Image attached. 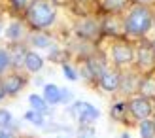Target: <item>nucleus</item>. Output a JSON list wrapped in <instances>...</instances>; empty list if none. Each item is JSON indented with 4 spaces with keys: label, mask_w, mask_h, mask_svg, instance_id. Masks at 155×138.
<instances>
[{
    "label": "nucleus",
    "mask_w": 155,
    "mask_h": 138,
    "mask_svg": "<svg viewBox=\"0 0 155 138\" xmlns=\"http://www.w3.org/2000/svg\"><path fill=\"white\" fill-rule=\"evenodd\" d=\"M28 102H30V106H32V110H36V112H40V113H48V102H45V98H42V97H38V95H30L28 97Z\"/></svg>",
    "instance_id": "obj_17"
},
{
    "label": "nucleus",
    "mask_w": 155,
    "mask_h": 138,
    "mask_svg": "<svg viewBox=\"0 0 155 138\" xmlns=\"http://www.w3.org/2000/svg\"><path fill=\"white\" fill-rule=\"evenodd\" d=\"M57 8L51 0H32L27 8V21L34 28H48L55 23Z\"/></svg>",
    "instance_id": "obj_2"
},
{
    "label": "nucleus",
    "mask_w": 155,
    "mask_h": 138,
    "mask_svg": "<svg viewBox=\"0 0 155 138\" xmlns=\"http://www.w3.org/2000/svg\"><path fill=\"white\" fill-rule=\"evenodd\" d=\"M23 85H25V78H21L19 74L4 76V80H2V87L6 91V95H17L23 89Z\"/></svg>",
    "instance_id": "obj_10"
},
{
    "label": "nucleus",
    "mask_w": 155,
    "mask_h": 138,
    "mask_svg": "<svg viewBox=\"0 0 155 138\" xmlns=\"http://www.w3.org/2000/svg\"><path fill=\"white\" fill-rule=\"evenodd\" d=\"M151 45H153V49H155V40H153V42H151Z\"/></svg>",
    "instance_id": "obj_32"
},
{
    "label": "nucleus",
    "mask_w": 155,
    "mask_h": 138,
    "mask_svg": "<svg viewBox=\"0 0 155 138\" xmlns=\"http://www.w3.org/2000/svg\"><path fill=\"white\" fill-rule=\"evenodd\" d=\"M2 30H4V25H2V21H0V34H2Z\"/></svg>",
    "instance_id": "obj_31"
},
{
    "label": "nucleus",
    "mask_w": 155,
    "mask_h": 138,
    "mask_svg": "<svg viewBox=\"0 0 155 138\" xmlns=\"http://www.w3.org/2000/svg\"><path fill=\"white\" fill-rule=\"evenodd\" d=\"M127 2L129 0H104V10L112 12V13H117V12L127 8Z\"/></svg>",
    "instance_id": "obj_19"
},
{
    "label": "nucleus",
    "mask_w": 155,
    "mask_h": 138,
    "mask_svg": "<svg viewBox=\"0 0 155 138\" xmlns=\"http://www.w3.org/2000/svg\"><path fill=\"white\" fill-rule=\"evenodd\" d=\"M6 97V91H4V87H2V83H0V100Z\"/></svg>",
    "instance_id": "obj_29"
},
{
    "label": "nucleus",
    "mask_w": 155,
    "mask_h": 138,
    "mask_svg": "<svg viewBox=\"0 0 155 138\" xmlns=\"http://www.w3.org/2000/svg\"><path fill=\"white\" fill-rule=\"evenodd\" d=\"M23 36H25V27H23L19 21L12 23V25L6 28V38H8L10 42H19Z\"/></svg>",
    "instance_id": "obj_13"
},
{
    "label": "nucleus",
    "mask_w": 155,
    "mask_h": 138,
    "mask_svg": "<svg viewBox=\"0 0 155 138\" xmlns=\"http://www.w3.org/2000/svg\"><path fill=\"white\" fill-rule=\"evenodd\" d=\"M136 4H142V6H150V4H153L155 0H134Z\"/></svg>",
    "instance_id": "obj_28"
},
{
    "label": "nucleus",
    "mask_w": 155,
    "mask_h": 138,
    "mask_svg": "<svg viewBox=\"0 0 155 138\" xmlns=\"http://www.w3.org/2000/svg\"><path fill=\"white\" fill-rule=\"evenodd\" d=\"M140 136L142 138H155V121L144 119L140 123Z\"/></svg>",
    "instance_id": "obj_18"
},
{
    "label": "nucleus",
    "mask_w": 155,
    "mask_h": 138,
    "mask_svg": "<svg viewBox=\"0 0 155 138\" xmlns=\"http://www.w3.org/2000/svg\"><path fill=\"white\" fill-rule=\"evenodd\" d=\"M63 72H64V76H66L68 80H72V81H74V80H78V74H76V72H74L68 64H63Z\"/></svg>",
    "instance_id": "obj_25"
},
{
    "label": "nucleus",
    "mask_w": 155,
    "mask_h": 138,
    "mask_svg": "<svg viewBox=\"0 0 155 138\" xmlns=\"http://www.w3.org/2000/svg\"><path fill=\"white\" fill-rule=\"evenodd\" d=\"M42 66H44V59L38 55V53L28 51L27 57H25V68H27V70L28 72H40Z\"/></svg>",
    "instance_id": "obj_12"
},
{
    "label": "nucleus",
    "mask_w": 155,
    "mask_h": 138,
    "mask_svg": "<svg viewBox=\"0 0 155 138\" xmlns=\"http://www.w3.org/2000/svg\"><path fill=\"white\" fill-rule=\"evenodd\" d=\"M136 59V53L134 49L130 48L129 44H123V42H117L112 45V61L117 66H125V64H130L133 61Z\"/></svg>",
    "instance_id": "obj_6"
},
{
    "label": "nucleus",
    "mask_w": 155,
    "mask_h": 138,
    "mask_svg": "<svg viewBox=\"0 0 155 138\" xmlns=\"http://www.w3.org/2000/svg\"><path fill=\"white\" fill-rule=\"evenodd\" d=\"M153 27V12L148 6L136 4L127 12L123 19V32L130 38H142Z\"/></svg>",
    "instance_id": "obj_1"
},
{
    "label": "nucleus",
    "mask_w": 155,
    "mask_h": 138,
    "mask_svg": "<svg viewBox=\"0 0 155 138\" xmlns=\"http://www.w3.org/2000/svg\"><path fill=\"white\" fill-rule=\"evenodd\" d=\"M70 113L83 125H91L93 121H97L98 116H100V112L89 102H74L72 108H70Z\"/></svg>",
    "instance_id": "obj_3"
},
{
    "label": "nucleus",
    "mask_w": 155,
    "mask_h": 138,
    "mask_svg": "<svg viewBox=\"0 0 155 138\" xmlns=\"http://www.w3.org/2000/svg\"><path fill=\"white\" fill-rule=\"evenodd\" d=\"M30 44L34 45V48H44V49H48L49 45H51V38L48 34H44V32H34L32 36H30Z\"/></svg>",
    "instance_id": "obj_16"
},
{
    "label": "nucleus",
    "mask_w": 155,
    "mask_h": 138,
    "mask_svg": "<svg viewBox=\"0 0 155 138\" xmlns=\"http://www.w3.org/2000/svg\"><path fill=\"white\" fill-rule=\"evenodd\" d=\"M136 63L142 72H150L155 68V49L151 44H140L136 49Z\"/></svg>",
    "instance_id": "obj_5"
},
{
    "label": "nucleus",
    "mask_w": 155,
    "mask_h": 138,
    "mask_svg": "<svg viewBox=\"0 0 155 138\" xmlns=\"http://www.w3.org/2000/svg\"><path fill=\"white\" fill-rule=\"evenodd\" d=\"M85 68H87V74L91 76V78L100 80V76L106 72V63H104V59H102V57L93 55V57L87 59V63H85Z\"/></svg>",
    "instance_id": "obj_9"
},
{
    "label": "nucleus",
    "mask_w": 155,
    "mask_h": 138,
    "mask_svg": "<svg viewBox=\"0 0 155 138\" xmlns=\"http://www.w3.org/2000/svg\"><path fill=\"white\" fill-rule=\"evenodd\" d=\"M76 32L80 38H83V40H95V38L102 32V27H100L95 19L85 17V19H80L76 23Z\"/></svg>",
    "instance_id": "obj_7"
},
{
    "label": "nucleus",
    "mask_w": 155,
    "mask_h": 138,
    "mask_svg": "<svg viewBox=\"0 0 155 138\" xmlns=\"http://www.w3.org/2000/svg\"><path fill=\"white\" fill-rule=\"evenodd\" d=\"M70 98H72L70 91H66V89H63V91H61V102H66V100H70Z\"/></svg>",
    "instance_id": "obj_26"
},
{
    "label": "nucleus",
    "mask_w": 155,
    "mask_h": 138,
    "mask_svg": "<svg viewBox=\"0 0 155 138\" xmlns=\"http://www.w3.org/2000/svg\"><path fill=\"white\" fill-rule=\"evenodd\" d=\"M125 112H129V104H125V102H117L112 106V117L114 119H123Z\"/></svg>",
    "instance_id": "obj_21"
},
{
    "label": "nucleus",
    "mask_w": 155,
    "mask_h": 138,
    "mask_svg": "<svg viewBox=\"0 0 155 138\" xmlns=\"http://www.w3.org/2000/svg\"><path fill=\"white\" fill-rule=\"evenodd\" d=\"M61 91L57 85H53V83H49V85L44 87V98L48 104H59L61 102Z\"/></svg>",
    "instance_id": "obj_14"
},
{
    "label": "nucleus",
    "mask_w": 155,
    "mask_h": 138,
    "mask_svg": "<svg viewBox=\"0 0 155 138\" xmlns=\"http://www.w3.org/2000/svg\"><path fill=\"white\" fill-rule=\"evenodd\" d=\"M81 138H93V136H81Z\"/></svg>",
    "instance_id": "obj_33"
},
{
    "label": "nucleus",
    "mask_w": 155,
    "mask_h": 138,
    "mask_svg": "<svg viewBox=\"0 0 155 138\" xmlns=\"http://www.w3.org/2000/svg\"><path fill=\"white\" fill-rule=\"evenodd\" d=\"M138 93H140V97H146V98H150V100H153L155 98V78L153 76H146V78L140 80Z\"/></svg>",
    "instance_id": "obj_11"
},
{
    "label": "nucleus",
    "mask_w": 155,
    "mask_h": 138,
    "mask_svg": "<svg viewBox=\"0 0 155 138\" xmlns=\"http://www.w3.org/2000/svg\"><path fill=\"white\" fill-rule=\"evenodd\" d=\"M121 74L117 70H106L102 76H100L98 80V85L102 87L104 91H108V93H114V91H117L121 87Z\"/></svg>",
    "instance_id": "obj_8"
},
{
    "label": "nucleus",
    "mask_w": 155,
    "mask_h": 138,
    "mask_svg": "<svg viewBox=\"0 0 155 138\" xmlns=\"http://www.w3.org/2000/svg\"><path fill=\"white\" fill-rule=\"evenodd\" d=\"M25 119H28L30 123H34V125H44V113L36 112V110L27 112V113H25Z\"/></svg>",
    "instance_id": "obj_22"
},
{
    "label": "nucleus",
    "mask_w": 155,
    "mask_h": 138,
    "mask_svg": "<svg viewBox=\"0 0 155 138\" xmlns=\"http://www.w3.org/2000/svg\"><path fill=\"white\" fill-rule=\"evenodd\" d=\"M0 138H17L13 133H10L8 129H0Z\"/></svg>",
    "instance_id": "obj_27"
},
{
    "label": "nucleus",
    "mask_w": 155,
    "mask_h": 138,
    "mask_svg": "<svg viewBox=\"0 0 155 138\" xmlns=\"http://www.w3.org/2000/svg\"><path fill=\"white\" fill-rule=\"evenodd\" d=\"M30 2H32V0H12V4H13L15 10H27Z\"/></svg>",
    "instance_id": "obj_24"
},
{
    "label": "nucleus",
    "mask_w": 155,
    "mask_h": 138,
    "mask_svg": "<svg viewBox=\"0 0 155 138\" xmlns=\"http://www.w3.org/2000/svg\"><path fill=\"white\" fill-rule=\"evenodd\" d=\"M12 66V57H10V51H6L0 48V74H4L8 68Z\"/></svg>",
    "instance_id": "obj_20"
},
{
    "label": "nucleus",
    "mask_w": 155,
    "mask_h": 138,
    "mask_svg": "<svg viewBox=\"0 0 155 138\" xmlns=\"http://www.w3.org/2000/svg\"><path fill=\"white\" fill-rule=\"evenodd\" d=\"M129 112L133 113V117L140 119V121L150 119L153 113V102L146 97H136L129 102Z\"/></svg>",
    "instance_id": "obj_4"
},
{
    "label": "nucleus",
    "mask_w": 155,
    "mask_h": 138,
    "mask_svg": "<svg viewBox=\"0 0 155 138\" xmlns=\"http://www.w3.org/2000/svg\"><path fill=\"white\" fill-rule=\"evenodd\" d=\"M27 53H28V51H25V48H23V45H12V49H10L12 66H21V64H25Z\"/></svg>",
    "instance_id": "obj_15"
},
{
    "label": "nucleus",
    "mask_w": 155,
    "mask_h": 138,
    "mask_svg": "<svg viewBox=\"0 0 155 138\" xmlns=\"http://www.w3.org/2000/svg\"><path fill=\"white\" fill-rule=\"evenodd\" d=\"M13 123V117L8 110H0V129H8Z\"/></svg>",
    "instance_id": "obj_23"
},
{
    "label": "nucleus",
    "mask_w": 155,
    "mask_h": 138,
    "mask_svg": "<svg viewBox=\"0 0 155 138\" xmlns=\"http://www.w3.org/2000/svg\"><path fill=\"white\" fill-rule=\"evenodd\" d=\"M121 138H130V134H129V133H123V134H121Z\"/></svg>",
    "instance_id": "obj_30"
}]
</instances>
